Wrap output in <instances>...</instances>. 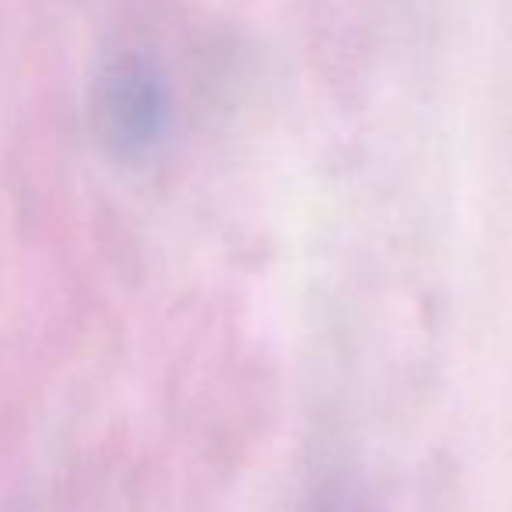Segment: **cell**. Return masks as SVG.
<instances>
[{
    "label": "cell",
    "instance_id": "obj_1",
    "mask_svg": "<svg viewBox=\"0 0 512 512\" xmlns=\"http://www.w3.org/2000/svg\"><path fill=\"white\" fill-rule=\"evenodd\" d=\"M172 127V95L155 64L123 57L102 74L95 92V130L120 162H144L165 144Z\"/></svg>",
    "mask_w": 512,
    "mask_h": 512
}]
</instances>
